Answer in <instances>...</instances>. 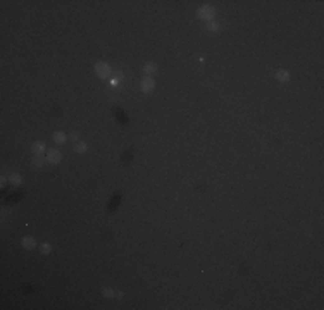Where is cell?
<instances>
[{
	"label": "cell",
	"mask_w": 324,
	"mask_h": 310,
	"mask_svg": "<svg viewBox=\"0 0 324 310\" xmlns=\"http://www.w3.org/2000/svg\"><path fill=\"white\" fill-rule=\"evenodd\" d=\"M95 72L98 74V78L105 79V78L109 76V72H110V67H109L105 62H98L97 66H95Z\"/></svg>",
	"instance_id": "2"
},
{
	"label": "cell",
	"mask_w": 324,
	"mask_h": 310,
	"mask_svg": "<svg viewBox=\"0 0 324 310\" xmlns=\"http://www.w3.org/2000/svg\"><path fill=\"white\" fill-rule=\"evenodd\" d=\"M40 252H41V253H50V252H52V247H50L49 243H43V245L40 247Z\"/></svg>",
	"instance_id": "11"
},
{
	"label": "cell",
	"mask_w": 324,
	"mask_h": 310,
	"mask_svg": "<svg viewBox=\"0 0 324 310\" xmlns=\"http://www.w3.org/2000/svg\"><path fill=\"white\" fill-rule=\"evenodd\" d=\"M47 160H49L50 164H59V162L62 160V153H60L59 150H50L49 155H47Z\"/></svg>",
	"instance_id": "3"
},
{
	"label": "cell",
	"mask_w": 324,
	"mask_h": 310,
	"mask_svg": "<svg viewBox=\"0 0 324 310\" xmlns=\"http://www.w3.org/2000/svg\"><path fill=\"white\" fill-rule=\"evenodd\" d=\"M52 140L60 145V143H66L67 136H66V133H62V131H55V133H54V136H52Z\"/></svg>",
	"instance_id": "6"
},
{
	"label": "cell",
	"mask_w": 324,
	"mask_h": 310,
	"mask_svg": "<svg viewBox=\"0 0 324 310\" xmlns=\"http://www.w3.org/2000/svg\"><path fill=\"white\" fill-rule=\"evenodd\" d=\"M31 148H33V152L36 153V155H41V153L45 152V146H43V143H33V146H31Z\"/></svg>",
	"instance_id": "7"
},
{
	"label": "cell",
	"mask_w": 324,
	"mask_h": 310,
	"mask_svg": "<svg viewBox=\"0 0 324 310\" xmlns=\"http://www.w3.org/2000/svg\"><path fill=\"white\" fill-rule=\"evenodd\" d=\"M288 78H290V74H288L286 71H278L276 72V79H278V81H288Z\"/></svg>",
	"instance_id": "8"
},
{
	"label": "cell",
	"mask_w": 324,
	"mask_h": 310,
	"mask_svg": "<svg viewBox=\"0 0 324 310\" xmlns=\"http://www.w3.org/2000/svg\"><path fill=\"white\" fill-rule=\"evenodd\" d=\"M153 86H155V83H153L152 78H145L142 81V90L145 91V93H150V91L153 90Z\"/></svg>",
	"instance_id": "4"
},
{
	"label": "cell",
	"mask_w": 324,
	"mask_h": 310,
	"mask_svg": "<svg viewBox=\"0 0 324 310\" xmlns=\"http://www.w3.org/2000/svg\"><path fill=\"white\" fill-rule=\"evenodd\" d=\"M214 16H216V11H214V7L204 5V7L198 9V17H200V19H207V21H210Z\"/></svg>",
	"instance_id": "1"
},
{
	"label": "cell",
	"mask_w": 324,
	"mask_h": 310,
	"mask_svg": "<svg viewBox=\"0 0 324 310\" xmlns=\"http://www.w3.org/2000/svg\"><path fill=\"white\" fill-rule=\"evenodd\" d=\"M104 296H107V298H112V296H114V291H112L110 288H105V289H104Z\"/></svg>",
	"instance_id": "13"
},
{
	"label": "cell",
	"mask_w": 324,
	"mask_h": 310,
	"mask_svg": "<svg viewBox=\"0 0 324 310\" xmlns=\"http://www.w3.org/2000/svg\"><path fill=\"white\" fill-rule=\"evenodd\" d=\"M22 247L26 248V250H35V248H36V241H35L33 238H30V236H28V238H22Z\"/></svg>",
	"instance_id": "5"
},
{
	"label": "cell",
	"mask_w": 324,
	"mask_h": 310,
	"mask_svg": "<svg viewBox=\"0 0 324 310\" xmlns=\"http://www.w3.org/2000/svg\"><path fill=\"white\" fill-rule=\"evenodd\" d=\"M33 165H35V167H41V165H43V159H41L40 155H35V159H33Z\"/></svg>",
	"instance_id": "10"
},
{
	"label": "cell",
	"mask_w": 324,
	"mask_h": 310,
	"mask_svg": "<svg viewBox=\"0 0 324 310\" xmlns=\"http://www.w3.org/2000/svg\"><path fill=\"white\" fill-rule=\"evenodd\" d=\"M143 71H145L147 74H152V72L155 71V64H152V62H150V64H147V66H145V69H143Z\"/></svg>",
	"instance_id": "12"
},
{
	"label": "cell",
	"mask_w": 324,
	"mask_h": 310,
	"mask_svg": "<svg viewBox=\"0 0 324 310\" xmlns=\"http://www.w3.org/2000/svg\"><path fill=\"white\" fill-rule=\"evenodd\" d=\"M85 150H86L85 143H78V145H76V152H85Z\"/></svg>",
	"instance_id": "15"
},
{
	"label": "cell",
	"mask_w": 324,
	"mask_h": 310,
	"mask_svg": "<svg viewBox=\"0 0 324 310\" xmlns=\"http://www.w3.org/2000/svg\"><path fill=\"white\" fill-rule=\"evenodd\" d=\"M9 181H11L14 186H19V184H21V176H19V174H12L11 178H9Z\"/></svg>",
	"instance_id": "9"
},
{
	"label": "cell",
	"mask_w": 324,
	"mask_h": 310,
	"mask_svg": "<svg viewBox=\"0 0 324 310\" xmlns=\"http://www.w3.org/2000/svg\"><path fill=\"white\" fill-rule=\"evenodd\" d=\"M209 30L210 31H217V30H219V24L214 23V21H210V23H209Z\"/></svg>",
	"instance_id": "14"
}]
</instances>
